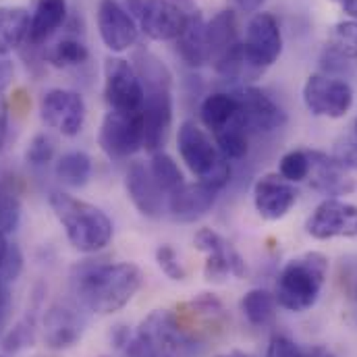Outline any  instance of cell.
Wrapping results in <instances>:
<instances>
[{
	"mask_svg": "<svg viewBox=\"0 0 357 357\" xmlns=\"http://www.w3.org/2000/svg\"><path fill=\"white\" fill-rule=\"evenodd\" d=\"M75 295L89 312L108 316L123 310L142 289L144 274L131 262L88 264L73 278Z\"/></svg>",
	"mask_w": 357,
	"mask_h": 357,
	"instance_id": "obj_1",
	"label": "cell"
},
{
	"mask_svg": "<svg viewBox=\"0 0 357 357\" xmlns=\"http://www.w3.org/2000/svg\"><path fill=\"white\" fill-rule=\"evenodd\" d=\"M50 208L63 225L67 239L82 254H96L112 239L110 218L93 204L77 199L63 191L50 193Z\"/></svg>",
	"mask_w": 357,
	"mask_h": 357,
	"instance_id": "obj_2",
	"label": "cell"
},
{
	"mask_svg": "<svg viewBox=\"0 0 357 357\" xmlns=\"http://www.w3.org/2000/svg\"><path fill=\"white\" fill-rule=\"evenodd\" d=\"M328 276V258L320 252H305L289 260L274 287L276 305L287 312H307L320 297Z\"/></svg>",
	"mask_w": 357,
	"mask_h": 357,
	"instance_id": "obj_3",
	"label": "cell"
},
{
	"mask_svg": "<svg viewBox=\"0 0 357 357\" xmlns=\"http://www.w3.org/2000/svg\"><path fill=\"white\" fill-rule=\"evenodd\" d=\"M193 343L181 331L175 312L154 310L148 314L135 333V339L127 345L129 357H189Z\"/></svg>",
	"mask_w": 357,
	"mask_h": 357,
	"instance_id": "obj_4",
	"label": "cell"
},
{
	"mask_svg": "<svg viewBox=\"0 0 357 357\" xmlns=\"http://www.w3.org/2000/svg\"><path fill=\"white\" fill-rule=\"evenodd\" d=\"M177 146L185 167L199 178L216 189H222L231 178V162L220 156L216 144L206 135V131L193 121L181 123L177 133Z\"/></svg>",
	"mask_w": 357,
	"mask_h": 357,
	"instance_id": "obj_5",
	"label": "cell"
},
{
	"mask_svg": "<svg viewBox=\"0 0 357 357\" xmlns=\"http://www.w3.org/2000/svg\"><path fill=\"white\" fill-rule=\"evenodd\" d=\"M98 144H100L102 152L114 160L129 158L137 150H142L144 148L142 110L139 112L108 110L102 121V127H100Z\"/></svg>",
	"mask_w": 357,
	"mask_h": 357,
	"instance_id": "obj_6",
	"label": "cell"
},
{
	"mask_svg": "<svg viewBox=\"0 0 357 357\" xmlns=\"http://www.w3.org/2000/svg\"><path fill=\"white\" fill-rule=\"evenodd\" d=\"M125 8L139 29L156 42L177 40L189 15L171 0H125Z\"/></svg>",
	"mask_w": 357,
	"mask_h": 357,
	"instance_id": "obj_7",
	"label": "cell"
},
{
	"mask_svg": "<svg viewBox=\"0 0 357 357\" xmlns=\"http://www.w3.org/2000/svg\"><path fill=\"white\" fill-rule=\"evenodd\" d=\"M303 104L316 116L341 119L354 106V89L345 79L314 73L303 84Z\"/></svg>",
	"mask_w": 357,
	"mask_h": 357,
	"instance_id": "obj_8",
	"label": "cell"
},
{
	"mask_svg": "<svg viewBox=\"0 0 357 357\" xmlns=\"http://www.w3.org/2000/svg\"><path fill=\"white\" fill-rule=\"evenodd\" d=\"M175 318L181 331L193 345L212 339L227 326V312L220 299L210 293H202L197 299L181 303L175 312Z\"/></svg>",
	"mask_w": 357,
	"mask_h": 357,
	"instance_id": "obj_9",
	"label": "cell"
},
{
	"mask_svg": "<svg viewBox=\"0 0 357 357\" xmlns=\"http://www.w3.org/2000/svg\"><path fill=\"white\" fill-rule=\"evenodd\" d=\"M144 148L160 152L173 123V82L144 86Z\"/></svg>",
	"mask_w": 357,
	"mask_h": 357,
	"instance_id": "obj_10",
	"label": "cell"
},
{
	"mask_svg": "<svg viewBox=\"0 0 357 357\" xmlns=\"http://www.w3.org/2000/svg\"><path fill=\"white\" fill-rule=\"evenodd\" d=\"M193 243L199 252L206 254L204 276L208 282H225L229 276H245L248 268L241 254L233 248L231 241H227L222 235H218L212 229H199L193 237Z\"/></svg>",
	"mask_w": 357,
	"mask_h": 357,
	"instance_id": "obj_11",
	"label": "cell"
},
{
	"mask_svg": "<svg viewBox=\"0 0 357 357\" xmlns=\"http://www.w3.org/2000/svg\"><path fill=\"white\" fill-rule=\"evenodd\" d=\"M104 98L110 110L139 112L144 108V86L135 67L125 59H108L104 65Z\"/></svg>",
	"mask_w": 357,
	"mask_h": 357,
	"instance_id": "obj_12",
	"label": "cell"
},
{
	"mask_svg": "<svg viewBox=\"0 0 357 357\" xmlns=\"http://www.w3.org/2000/svg\"><path fill=\"white\" fill-rule=\"evenodd\" d=\"M86 102L73 89H50L42 96L40 116L50 127L63 133L65 137H75L86 123Z\"/></svg>",
	"mask_w": 357,
	"mask_h": 357,
	"instance_id": "obj_13",
	"label": "cell"
},
{
	"mask_svg": "<svg viewBox=\"0 0 357 357\" xmlns=\"http://www.w3.org/2000/svg\"><path fill=\"white\" fill-rule=\"evenodd\" d=\"M305 231L318 241H328L335 237H357V206L328 197L316 206L305 222Z\"/></svg>",
	"mask_w": 357,
	"mask_h": 357,
	"instance_id": "obj_14",
	"label": "cell"
},
{
	"mask_svg": "<svg viewBox=\"0 0 357 357\" xmlns=\"http://www.w3.org/2000/svg\"><path fill=\"white\" fill-rule=\"evenodd\" d=\"M98 31L104 46L112 52H125L137 44L139 25L119 0H100Z\"/></svg>",
	"mask_w": 357,
	"mask_h": 357,
	"instance_id": "obj_15",
	"label": "cell"
},
{
	"mask_svg": "<svg viewBox=\"0 0 357 357\" xmlns=\"http://www.w3.org/2000/svg\"><path fill=\"white\" fill-rule=\"evenodd\" d=\"M243 50L260 71H266L270 65L276 63L282 52V33L272 13H256L250 19Z\"/></svg>",
	"mask_w": 357,
	"mask_h": 357,
	"instance_id": "obj_16",
	"label": "cell"
},
{
	"mask_svg": "<svg viewBox=\"0 0 357 357\" xmlns=\"http://www.w3.org/2000/svg\"><path fill=\"white\" fill-rule=\"evenodd\" d=\"M241 106V123L254 133H272L287 123L284 110L268 96L266 91L252 86H239L233 89Z\"/></svg>",
	"mask_w": 357,
	"mask_h": 357,
	"instance_id": "obj_17",
	"label": "cell"
},
{
	"mask_svg": "<svg viewBox=\"0 0 357 357\" xmlns=\"http://www.w3.org/2000/svg\"><path fill=\"white\" fill-rule=\"evenodd\" d=\"M297 202V191L293 183L280 175H264L254 185V206L258 214L266 220L284 218Z\"/></svg>",
	"mask_w": 357,
	"mask_h": 357,
	"instance_id": "obj_18",
	"label": "cell"
},
{
	"mask_svg": "<svg viewBox=\"0 0 357 357\" xmlns=\"http://www.w3.org/2000/svg\"><path fill=\"white\" fill-rule=\"evenodd\" d=\"M218 193H220V189L212 187L206 181L183 183L177 191L169 193L171 216L178 222H193L212 210Z\"/></svg>",
	"mask_w": 357,
	"mask_h": 357,
	"instance_id": "obj_19",
	"label": "cell"
},
{
	"mask_svg": "<svg viewBox=\"0 0 357 357\" xmlns=\"http://www.w3.org/2000/svg\"><path fill=\"white\" fill-rule=\"evenodd\" d=\"M125 189L137 212L146 218H158L165 210V191L154 181L150 169L142 162H133L125 175Z\"/></svg>",
	"mask_w": 357,
	"mask_h": 357,
	"instance_id": "obj_20",
	"label": "cell"
},
{
	"mask_svg": "<svg viewBox=\"0 0 357 357\" xmlns=\"http://www.w3.org/2000/svg\"><path fill=\"white\" fill-rule=\"evenodd\" d=\"M84 335V320L73 307L52 305L44 316V343L54 351L73 347Z\"/></svg>",
	"mask_w": 357,
	"mask_h": 357,
	"instance_id": "obj_21",
	"label": "cell"
},
{
	"mask_svg": "<svg viewBox=\"0 0 357 357\" xmlns=\"http://www.w3.org/2000/svg\"><path fill=\"white\" fill-rule=\"evenodd\" d=\"M310 154V181L314 189L326 195H345L354 191V181L347 175V169L324 152L312 150Z\"/></svg>",
	"mask_w": 357,
	"mask_h": 357,
	"instance_id": "obj_22",
	"label": "cell"
},
{
	"mask_svg": "<svg viewBox=\"0 0 357 357\" xmlns=\"http://www.w3.org/2000/svg\"><path fill=\"white\" fill-rule=\"evenodd\" d=\"M177 52L185 65L197 69L206 63H210V46H208V27L204 17L193 10L187 15V23L183 31L178 33Z\"/></svg>",
	"mask_w": 357,
	"mask_h": 357,
	"instance_id": "obj_23",
	"label": "cell"
},
{
	"mask_svg": "<svg viewBox=\"0 0 357 357\" xmlns=\"http://www.w3.org/2000/svg\"><path fill=\"white\" fill-rule=\"evenodd\" d=\"M199 116L206 129L218 133L235 123H241V106L235 91H214L199 106ZM243 125V123H241ZM248 131V129H245Z\"/></svg>",
	"mask_w": 357,
	"mask_h": 357,
	"instance_id": "obj_24",
	"label": "cell"
},
{
	"mask_svg": "<svg viewBox=\"0 0 357 357\" xmlns=\"http://www.w3.org/2000/svg\"><path fill=\"white\" fill-rule=\"evenodd\" d=\"M67 19V0H38L33 15L29 17L27 42L40 46L48 42Z\"/></svg>",
	"mask_w": 357,
	"mask_h": 357,
	"instance_id": "obj_25",
	"label": "cell"
},
{
	"mask_svg": "<svg viewBox=\"0 0 357 357\" xmlns=\"http://www.w3.org/2000/svg\"><path fill=\"white\" fill-rule=\"evenodd\" d=\"M208 27V46H210V63H216L222 54H227L237 40V17L233 10H220Z\"/></svg>",
	"mask_w": 357,
	"mask_h": 357,
	"instance_id": "obj_26",
	"label": "cell"
},
{
	"mask_svg": "<svg viewBox=\"0 0 357 357\" xmlns=\"http://www.w3.org/2000/svg\"><path fill=\"white\" fill-rule=\"evenodd\" d=\"M29 13L21 6H0V56L27 40Z\"/></svg>",
	"mask_w": 357,
	"mask_h": 357,
	"instance_id": "obj_27",
	"label": "cell"
},
{
	"mask_svg": "<svg viewBox=\"0 0 357 357\" xmlns=\"http://www.w3.org/2000/svg\"><path fill=\"white\" fill-rule=\"evenodd\" d=\"M54 173L67 187H84L91 177V158L86 152H67L56 160Z\"/></svg>",
	"mask_w": 357,
	"mask_h": 357,
	"instance_id": "obj_28",
	"label": "cell"
},
{
	"mask_svg": "<svg viewBox=\"0 0 357 357\" xmlns=\"http://www.w3.org/2000/svg\"><path fill=\"white\" fill-rule=\"evenodd\" d=\"M241 312L254 326H268L276 316L274 293L266 289H252L241 299Z\"/></svg>",
	"mask_w": 357,
	"mask_h": 357,
	"instance_id": "obj_29",
	"label": "cell"
},
{
	"mask_svg": "<svg viewBox=\"0 0 357 357\" xmlns=\"http://www.w3.org/2000/svg\"><path fill=\"white\" fill-rule=\"evenodd\" d=\"M326 50L341 56L343 61L357 59V21L337 23L328 33Z\"/></svg>",
	"mask_w": 357,
	"mask_h": 357,
	"instance_id": "obj_30",
	"label": "cell"
},
{
	"mask_svg": "<svg viewBox=\"0 0 357 357\" xmlns=\"http://www.w3.org/2000/svg\"><path fill=\"white\" fill-rule=\"evenodd\" d=\"M216 148L227 160H243L248 156V131L241 123H235L218 133H214Z\"/></svg>",
	"mask_w": 357,
	"mask_h": 357,
	"instance_id": "obj_31",
	"label": "cell"
},
{
	"mask_svg": "<svg viewBox=\"0 0 357 357\" xmlns=\"http://www.w3.org/2000/svg\"><path fill=\"white\" fill-rule=\"evenodd\" d=\"M89 50L88 46L75 38H65L61 40L50 52H48V63L56 69H69V67H79L88 63Z\"/></svg>",
	"mask_w": 357,
	"mask_h": 357,
	"instance_id": "obj_32",
	"label": "cell"
},
{
	"mask_svg": "<svg viewBox=\"0 0 357 357\" xmlns=\"http://www.w3.org/2000/svg\"><path fill=\"white\" fill-rule=\"evenodd\" d=\"M150 173H152L154 181L158 183V187H160L167 195L173 193V191H177L178 187L185 183V181H183V173H181L177 162H175L169 154H165L162 150L156 152V154L152 156Z\"/></svg>",
	"mask_w": 357,
	"mask_h": 357,
	"instance_id": "obj_33",
	"label": "cell"
},
{
	"mask_svg": "<svg viewBox=\"0 0 357 357\" xmlns=\"http://www.w3.org/2000/svg\"><path fill=\"white\" fill-rule=\"evenodd\" d=\"M278 175L289 183H299L310 177V154L305 150H291L280 158Z\"/></svg>",
	"mask_w": 357,
	"mask_h": 357,
	"instance_id": "obj_34",
	"label": "cell"
},
{
	"mask_svg": "<svg viewBox=\"0 0 357 357\" xmlns=\"http://www.w3.org/2000/svg\"><path fill=\"white\" fill-rule=\"evenodd\" d=\"M54 146L56 144L50 135L38 133L25 150V160L33 167H44L54 158Z\"/></svg>",
	"mask_w": 357,
	"mask_h": 357,
	"instance_id": "obj_35",
	"label": "cell"
},
{
	"mask_svg": "<svg viewBox=\"0 0 357 357\" xmlns=\"http://www.w3.org/2000/svg\"><path fill=\"white\" fill-rule=\"evenodd\" d=\"M36 341V326H33V318H23L4 339V349L8 354L21 351L25 347H31Z\"/></svg>",
	"mask_w": 357,
	"mask_h": 357,
	"instance_id": "obj_36",
	"label": "cell"
},
{
	"mask_svg": "<svg viewBox=\"0 0 357 357\" xmlns=\"http://www.w3.org/2000/svg\"><path fill=\"white\" fill-rule=\"evenodd\" d=\"M19 220H21V204H19V199L13 193L0 189V231L4 235L15 233L17 227H19Z\"/></svg>",
	"mask_w": 357,
	"mask_h": 357,
	"instance_id": "obj_37",
	"label": "cell"
},
{
	"mask_svg": "<svg viewBox=\"0 0 357 357\" xmlns=\"http://www.w3.org/2000/svg\"><path fill=\"white\" fill-rule=\"evenodd\" d=\"M156 264H158V268H160L171 280L181 282V280L187 278V270L181 264L175 248H171V245H167V243L160 245V248L156 250Z\"/></svg>",
	"mask_w": 357,
	"mask_h": 357,
	"instance_id": "obj_38",
	"label": "cell"
},
{
	"mask_svg": "<svg viewBox=\"0 0 357 357\" xmlns=\"http://www.w3.org/2000/svg\"><path fill=\"white\" fill-rule=\"evenodd\" d=\"M23 270V254L17 245H8V252L0 264V276L2 280H17V276Z\"/></svg>",
	"mask_w": 357,
	"mask_h": 357,
	"instance_id": "obj_39",
	"label": "cell"
},
{
	"mask_svg": "<svg viewBox=\"0 0 357 357\" xmlns=\"http://www.w3.org/2000/svg\"><path fill=\"white\" fill-rule=\"evenodd\" d=\"M266 357H305V351H301L291 339L282 335H274L270 339Z\"/></svg>",
	"mask_w": 357,
	"mask_h": 357,
	"instance_id": "obj_40",
	"label": "cell"
},
{
	"mask_svg": "<svg viewBox=\"0 0 357 357\" xmlns=\"http://www.w3.org/2000/svg\"><path fill=\"white\" fill-rule=\"evenodd\" d=\"M339 282H341V289L343 293L357 301V264H351V262H345L341 264V270H339Z\"/></svg>",
	"mask_w": 357,
	"mask_h": 357,
	"instance_id": "obj_41",
	"label": "cell"
},
{
	"mask_svg": "<svg viewBox=\"0 0 357 357\" xmlns=\"http://www.w3.org/2000/svg\"><path fill=\"white\" fill-rule=\"evenodd\" d=\"M345 169H357V144H347L345 148L339 150V154L335 156Z\"/></svg>",
	"mask_w": 357,
	"mask_h": 357,
	"instance_id": "obj_42",
	"label": "cell"
},
{
	"mask_svg": "<svg viewBox=\"0 0 357 357\" xmlns=\"http://www.w3.org/2000/svg\"><path fill=\"white\" fill-rule=\"evenodd\" d=\"M6 131H8V104H6V98L0 91V148L4 146Z\"/></svg>",
	"mask_w": 357,
	"mask_h": 357,
	"instance_id": "obj_43",
	"label": "cell"
},
{
	"mask_svg": "<svg viewBox=\"0 0 357 357\" xmlns=\"http://www.w3.org/2000/svg\"><path fill=\"white\" fill-rule=\"evenodd\" d=\"M13 75H15V69H13V63L0 56V91H2V89L6 88L8 84H10V79H13Z\"/></svg>",
	"mask_w": 357,
	"mask_h": 357,
	"instance_id": "obj_44",
	"label": "cell"
},
{
	"mask_svg": "<svg viewBox=\"0 0 357 357\" xmlns=\"http://www.w3.org/2000/svg\"><path fill=\"white\" fill-rule=\"evenodd\" d=\"M235 4L245 13H256L264 4V0H235Z\"/></svg>",
	"mask_w": 357,
	"mask_h": 357,
	"instance_id": "obj_45",
	"label": "cell"
},
{
	"mask_svg": "<svg viewBox=\"0 0 357 357\" xmlns=\"http://www.w3.org/2000/svg\"><path fill=\"white\" fill-rule=\"evenodd\" d=\"M339 2H341L343 10H345L347 15L357 17V0H339Z\"/></svg>",
	"mask_w": 357,
	"mask_h": 357,
	"instance_id": "obj_46",
	"label": "cell"
},
{
	"mask_svg": "<svg viewBox=\"0 0 357 357\" xmlns=\"http://www.w3.org/2000/svg\"><path fill=\"white\" fill-rule=\"evenodd\" d=\"M305 357H335L328 349H324V347H314V349H310V351H305Z\"/></svg>",
	"mask_w": 357,
	"mask_h": 357,
	"instance_id": "obj_47",
	"label": "cell"
},
{
	"mask_svg": "<svg viewBox=\"0 0 357 357\" xmlns=\"http://www.w3.org/2000/svg\"><path fill=\"white\" fill-rule=\"evenodd\" d=\"M6 289H4V280H2V276H0V316L4 314V310H6Z\"/></svg>",
	"mask_w": 357,
	"mask_h": 357,
	"instance_id": "obj_48",
	"label": "cell"
},
{
	"mask_svg": "<svg viewBox=\"0 0 357 357\" xmlns=\"http://www.w3.org/2000/svg\"><path fill=\"white\" fill-rule=\"evenodd\" d=\"M6 252H8V243H6V235L0 231V264H2V260H4V256H6Z\"/></svg>",
	"mask_w": 357,
	"mask_h": 357,
	"instance_id": "obj_49",
	"label": "cell"
},
{
	"mask_svg": "<svg viewBox=\"0 0 357 357\" xmlns=\"http://www.w3.org/2000/svg\"><path fill=\"white\" fill-rule=\"evenodd\" d=\"M216 357H248V356H243V354H239V351H233V354H222V356H216Z\"/></svg>",
	"mask_w": 357,
	"mask_h": 357,
	"instance_id": "obj_50",
	"label": "cell"
},
{
	"mask_svg": "<svg viewBox=\"0 0 357 357\" xmlns=\"http://www.w3.org/2000/svg\"><path fill=\"white\" fill-rule=\"evenodd\" d=\"M356 135H357V121H356Z\"/></svg>",
	"mask_w": 357,
	"mask_h": 357,
	"instance_id": "obj_51",
	"label": "cell"
},
{
	"mask_svg": "<svg viewBox=\"0 0 357 357\" xmlns=\"http://www.w3.org/2000/svg\"><path fill=\"white\" fill-rule=\"evenodd\" d=\"M100 357H106V356H100Z\"/></svg>",
	"mask_w": 357,
	"mask_h": 357,
	"instance_id": "obj_52",
	"label": "cell"
}]
</instances>
